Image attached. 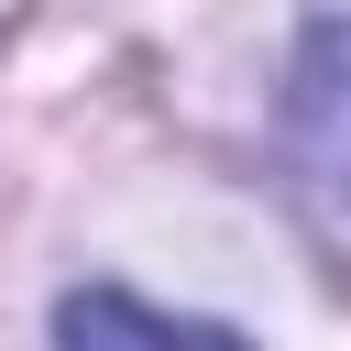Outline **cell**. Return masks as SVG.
Wrapping results in <instances>:
<instances>
[{
    "label": "cell",
    "mask_w": 351,
    "mask_h": 351,
    "mask_svg": "<svg viewBox=\"0 0 351 351\" xmlns=\"http://www.w3.org/2000/svg\"><path fill=\"white\" fill-rule=\"evenodd\" d=\"M285 143H296V165H307L329 197H351V22H318V33L296 44Z\"/></svg>",
    "instance_id": "obj_1"
},
{
    "label": "cell",
    "mask_w": 351,
    "mask_h": 351,
    "mask_svg": "<svg viewBox=\"0 0 351 351\" xmlns=\"http://www.w3.org/2000/svg\"><path fill=\"white\" fill-rule=\"evenodd\" d=\"M55 340L66 351H241L219 318H165V307H143L121 285H77L55 307Z\"/></svg>",
    "instance_id": "obj_2"
}]
</instances>
